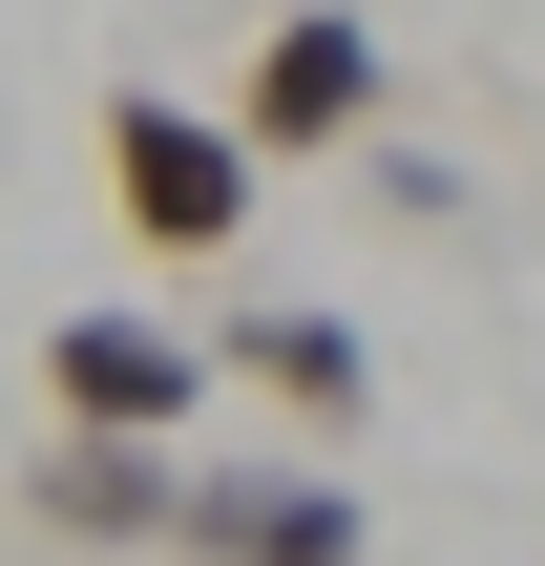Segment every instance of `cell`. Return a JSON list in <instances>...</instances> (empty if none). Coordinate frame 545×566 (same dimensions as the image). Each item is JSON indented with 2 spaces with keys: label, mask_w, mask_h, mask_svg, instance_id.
<instances>
[{
  "label": "cell",
  "mask_w": 545,
  "mask_h": 566,
  "mask_svg": "<svg viewBox=\"0 0 545 566\" xmlns=\"http://www.w3.org/2000/svg\"><path fill=\"white\" fill-rule=\"evenodd\" d=\"M252 168H336V147H378V21L357 0H273V42L231 63V105H210Z\"/></svg>",
  "instance_id": "1"
},
{
  "label": "cell",
  "mask_w": 545,
  "mask_h": 566,
  "mask_svg": "<svg viewBox=\"0 0 545 566\" xmlns=\"http://www.w3.org/2000/svg\"><path fill=\"white\" fill-rule=\"evenodd\" d=\"M105 210H126L168 273H210V252L252 231V147H231L210 105H168V84H105Z\"/></svg>",
  "instance_id": "2"
},
{
  "label": "cell",
  "mask_w": 545,
  "mask_h": 566,
  "mask_svg": "<svg viewBox=\"0 0 545 566\" xmlns=\"http://www.w3.org/2000/svg\"><path fill=\"white\" fill-rule=\"evenodd\" d=\"M189 420H210V357L168 315H63L42 336V441H168L189 462Z\"/></svg>",
  "instance_id": "3"
},
{
  "label": "cell",
  "mask_w": 545,
  "mask_h": 566,
  "mask_svg": "<svg viewBox=\"0 0 545 566\" xmlns=\"http://www.w3.org/2000/svg\"><path fill=\"white\" fill-rule=\"evenodd\" d=\"M168 546L189 566H378V525H357L336 462H189L168 483Z\"/></svg>",
  "instance_id": "4"
},
{
  "label": "cell",
  "mask_w": 545,
  "mask_h": 566,
  "mask_svg": "<svg viewBox=\"0 0 545 566\" xmlns=\"http://www.w3.org/2000/svg\"><path fill=\"white\" fill-rule=\"evenodd\" d=\"M189 357H210V378H252L294 441H378V336H357V315H315V294H252V315H210Z\"/></svg>",
  "instance_id": "5"
},
{
  "label": "cell",
  "mask_w": 545,
  "mask_h": 566,
  "mask_svg": "<svg viewBox=\"0 0 545 566\" xmlns=\"http://www.w3.org/2000/svg\"><path fill=\"white\" fill-rule=\"evenodd\" d=\"M168 483H189L168 441H42L21 462V525L42 546H168Z\"/></svg>",
  "instance_id": "6"
},
{
  "label": "cell",
  "mask_w": 545,
  "mask_h": 566,
  "mask_svg": "<svg viewBox=\"0 0 545 566\" xmlns=\"http://www.w3.org/2000/svg\"><path fill=\"white\" fill-rule=\"evenodd\" d=\"M357 210H399V231H462V168H441V147H357Z\"/></svg>",
  "instance_id": "7"
}]
</instances>
